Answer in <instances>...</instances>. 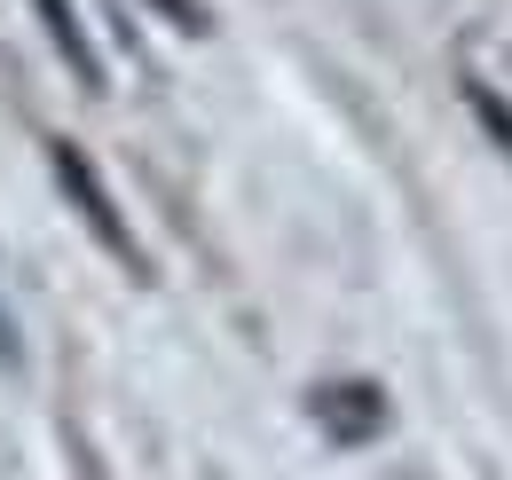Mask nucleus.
Listing matches in <instances>:
<instances>
[{
    "label": "nucleus",
    "instance_id": "f03ea898",
    "mask_svg": "<svg viewBox=\"0 0 512 480\" xmlns=\"http://www.w3.org/2000/svg\"><path fill=\"white\" fill-rule=\"evenodd\" d=\"M40 16H48V32H56V48H64V63L79 71V79H87V87H95L103 71H95V56H87V40H79V24H71V8H64V0H40Z\"/></svg>",
    "mask_w": 512,
    "mask_h": 480
},
{
    "label": "nucleus",
    "instance_id": "7ed1b4c3",
    "mask_svg": "<svg viewBox=\"0 0 512 480\" xmlns=\"http://www.w3.org/2000/svg\"><path fill=\"white\" fill-rule=\"evenodd\" d=\"M473 111H481V119L497 126V142H505V150H512V111H505V103H497V87H481V79H473Z\"/></svg>",
    "mask_w": 512,
    "mask_h": 480
},
{
    "label": "nucleus",
    "instance_id": "f257e3e1",
    "mask_svg": "<svg viewBox=\"0 0 512 480\" xmlns=\"http://www.w3.org/2000/svg\"><path fill=\"white\" fill-rule=\"evenodd\" d=\"M56 174H64V189L79 197V213H87V229H95V237L111 244L119 260H134V244H127V229H119V213H111V197L95 189V174L79 166V150H71V142H56Z\"/></svg>",
    "mask_w": 512,
    "mask_h": 480
}]
</instances>
